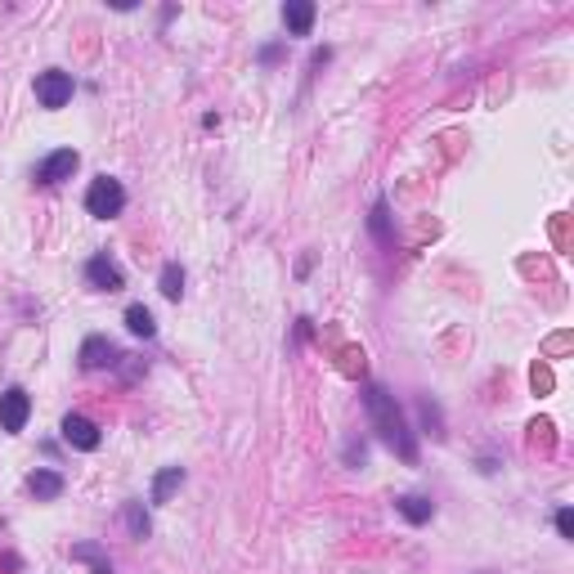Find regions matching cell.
Segmentation results:
<instances>
[{
	"label": "cell",
	"instance_id": "15",
	"mask_svg": "<svg viewBox=\"0 0 574 574\" xmlns=\"http://www.w3.org/2000/svg\"><path fill=\"white\" fill-rule=\"evenodd\" d=\"M157 287H162L166 301H180V296H184V269H180V265H166L162 278H157Z\"/></svg>",
	"mask_w": 574,
	"mask_h": 574
},
{
	"label": "cell",
	"instance_id": "18",
	"mask_svg": "<svg viewBox=\"0 0 574 574\" xmlns=\"http://www.w3.org/2000/svg\"><path fill=\"white\" fill-rule=\"evenodd\" d=\"M422 422L431 427V436H436V440H445V422H440V409H436L431 400H422Z\"/></svg>",
	"mask_w": 574,
	"mask_h": 574
},
{
	"label": "cell",
	"instance_id": "8",
	"mask_svg": "<svg viewBox=\"0 0 574 574\" xmlns=\"http://www.w3.org/2000/svg\"><path fill=\"white\" fill-rule=\"evenodd\" d=\"M77 148H59V153H50L41 166H36V184H63V180H72V171H77Z\"/></svg>",
	"mask_w": 574,
	"mask_h": 574
},
{
	"label": "cell",
	"instance_id": "17",
	"mask_svg": "<svg viewBox=\"0 0 574 574\" xmlns=\"http://www.w3.org/2000/svg\"><path fill=\"white\" fill-rule=\"evenodd\" d=\"M372 233H377L381 247H391V212H386V202L372 207Z\"/></svg>",
	"mask_w": 574,
	"mask_h": 574
},
{
	"label": "cell",
	"instance_id": "2",
	"mask_svg": "<svg viewBox=\"0 0 574 574\" xmlns=\"http://www.w3.org/2000/svg\"><path fill=\"white\" fill-rule=\"evenodd\" d=\"M86 212H90L95 221L121 216V212H126V189H121V180H113V175L90 180V189H86Z\"/></svg>",
	"mask_w": 574,
	"mask_h": 574
},
{
	"label": "cell",
	"instance_id": "3",
	"mask_svg": "<svg viewBox=\"0 0 574 574\" xmlns=\"http://www.w3.org/2000/svg\"><path fill=\"white\" fill-rule=\"evenodd\" d=\"M72 99V72H63V68H50V72H41L36 77V104L41 108H63Z\"/></svg>",
	"mask_w": 574,
	"mask_h": 574
},
{
	"label": "cell",
	"instance_id": "21",
	"mask_svg": "<svg viewBox=\"0 0 574 574\" xmlns=\"http://www.w3.org/2000/svg\"><path fill=\"white\" fill-rule=\"evenodd\" d=\"M278 54H283L278 45H265V50H260V63H278Z\"/></svg>",
	"mask_w": 574,
	"mask_h": 574
},
{
	"label": "cell",
	"instance_id": "14",
	"mask_svg": "<svg viewBox=\"0 0 574 574\" xmlns=\"http://www.w3.org/2000/svg\"><path fill=\"white\" fill-rule=\"evenodd\" d=\"M121 516H126V530H130V539H148V512H144V503L139 498H130L126 507H121Z\"/></svg>",
	"mask_w": 574,
	"mask_h": 574
},
{
	"label": "cell",
	"instance_id": "7",
	"mask_svg": "<svg viewBox=\"0 0 574 574\" xmlns=\"http://www.w3.org/2000/svg\"><path fill=\"white\" fill-rule=\"evenodd\" d=\"M77 359H81L86 372H104V368H117V363H121V350H117L108 337H86Z\"/></svg>",
	"mask_w": 574,
	"mask_h": 574
},
{
	"label": "cell",
	"instance_id": "19",
	"mask_svg": "<svg viewBox=\"0 0 574 574\" xmlns=\"http://www.w3.org/2000/svg\"><path fill=\"white\" fill-rule=\"evenodd\" d=\"M530 381H534V391H539V395H548V391H552V372H548V368H534V372H530Z\"/></svg>",
	"mask_w": 574,
	"mask_h": 574
},
{
	"label": "cell",
	"instance_id": "5",
	"mask_svg": "<svg viewBox=\"0 0 574 574\" xmlns=\"http://www.w3.org/2000/svg\"><path fill=\"white\" fill-rule=\"evenodd\" d=\"M59 431H63V445L68 449H81V454H95L99 449V427L90 422V418H81V413H68L63 422H59Z\"/></svg>",
	"mask_w": 574,
	"mask_h": 574
},
{
	"label": "cell",
	"instance_id": "4",
	"mask_svg": "<svg viewBox=\"0 0 574 574\" xmlns=\"http://www.w3.org/2000/svg\"><path fill=\"white\" fill-rule=\"evenodd\" d=\"M86 283H90L95 292H121V287H126V274H121V265H117L108 251H95V256L86 260Z\"/></svg>",
	"mask_w": 574,
	"mask_h": 574
},
{
	"label": "cell",
	"instance_id": "13",
	"mask_svg": "<svg viewBox=\"0 0 574 574\" xmlns=\"http://www.w3.org/2000/svg\"><path fill=\"white\" fill-rule=\"evenodd\" d=\"M180 485H184V466H166V471H157V480H153V503H166Z\"/></svg>",
	"mask_w": 574,
	"mask_h": 574
},
{
	"label": "cell",
	"instance_id": "12",
	"mask_svg": "<svg viewBox=\"0 0 574 574\" xmlns=\"http://www.w3.org/2000/svg\"><path fill=\"white\" fill-rule=\"evenodd\" d=\"M68 557L81 561V566H90V574H113V561H108V552H104L99 543H77Z\"/></svg>",
	"mask_w": 574,
	"mask_h": 574
},
{
	"label": "cell",
	"instance_id": "11",
	"mask_svg": "<svg viewBox=\"0 0 574 574\" xmlns=\"http://www.w3.org/2000/svg\"><path fill=\"white\" fill-rule=\"evenodd\" d=\"M27 489H32L41 503H54V498L63 494V475H59V471H32V475H27Z\"/></svg>",
	"mask_w": 574,
	"mask_h": 574
},
{
	"label": "cell",
	"instance_id": "20",
	"mask_svg": "<svg viewBox=\"0 0 574 574\" xmlns=\"http://www.w3.org/2000/svg\"><path fill=\"white\" fill-rule=\"evenodd\" d=\"M557 530H561V539H574V516H570V507H561V512H557Z\"/></svg>",
	"mask_w": 574,
	"mask_h": 574
},
{
	"label": "cell",
	"instance_id": "6",
	"mask_svg": "<svg viewBox=\"0 0 574 574\" xmlns=\"http://www.w3.org/2000/svg\"><path fill=\"white\" fill-rule=\"evenodd\" d=\"M27 418H32V400H27V391H23V386H9V391L0 395V431L18 436V431L27 427Z\"/></svg>",
	"mask_w": 574,
	"mask_h": 574
},
{
	"label": "cell",
	"instance_id": "9",
	"mask_svg": "<svg viewBox=\"0 0 574 574\" xmlns=\"http://www.w3.org/2000/svg\"><path fill=\"white\" fill-rule=\"evenodd\" d=\"M315 5L310 0H287L283 5V27H287V36H310V27H315Z\"/></svg>",
	"mask_w": 574,
	"mask_h": 574
},
{
	"label": "cell",
	"instance_id": "16",
	"mask_svg": "<svg viewBox=\"0 0 574 574\" xmlns=\"http://www.w3.org/2000/svg\"><path fill=\"white\" fill-rule=\"evenodd\" d=\"M126 328H130L135 337H144V342L157 333V324H153V315H148L144 306H130V310H126Z\"/></svg>",
	"mask_w": 574,
	"mask_h": 574
},
{
	"label": "cell",
	"instance_id": "1",
	"mask_svg": "<svg viewBox=\"0 0 574 574\" xmlns=\"http://www.w3.org/2000/svg\"><path fill=\"white\" fill-rule=\"evenodd\" d=\"M363 409H368V422H372V431L381 436V445L391 454H400L404 462H418V440L409 431V418H404V409L395 404V395L386 386L368 381L363 386Z\"/></svg>",
	"mask_w": 574,
	"mask_h": 574
},
{
	"label": "cell",
	"instance_id": "10",
	"mask_svg": "<svg viewBox=\"0 0 574 574\" xmlns=\"http://www.w3.org/2000/svg\"><path fill=\"white\" fill-rule=\"evenodd\" d=\"M395 507H400V516L413 521V525H427V521L436 516V503L422 498V494H404V498H395Z\"/></svg>",
	"mask_w": 574,
	"mask_h": 574
}]
</instances>
